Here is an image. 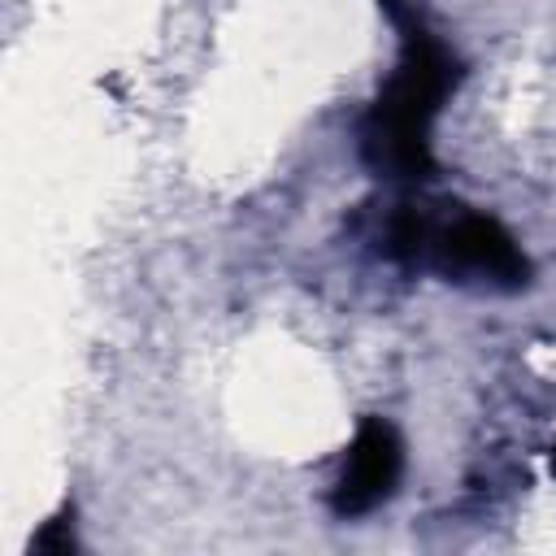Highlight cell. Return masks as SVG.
Returning <instances> with one entry per match:
<instances>
[{
  "label": "cell",
  "mask_w": 556,
  "mask_h": 556,
  "mask_svg": "<svg viewBox=\"0 0 556 556\" xmlns=\"http://www.w3.org/2000/svg\"><path fill=\"white\" fill-rule=\"evenodd\" d=\"M426 261H434L443 274H452L460 282L521 287L530 278V256L486 213H460L447 226H434Z\"/></svg>",
  "instance_id": "2"
},
{
  "label": "cell",
  "mask_w": 556,
  "mask_h": 556,
  "mask_svg": "<svg viewBox=\"0 0 556 556\" xmlns=\"http://www.w3.org/2000/svg\"><path fill=\"white\" fill-rule=\"evenodd\" d=\"M382 4L400 26V65L382 83L378 100L361 122V156L374 174L417 182L434 174L430 130L460 78V65L426 30V22L408 0H382Z\"/></svg>",
  "instance_id": "1"
},
{
  "label": "cell",
  "mask_w": 556,
  "mask_h": 556,
  "mask_svg": "<svg viewBox=\"0 0 556 556\" xmlns=\"http://www.w3.org/2000/svg\"><path fill=\"white\" fill-rule=\"evenodd\" d=\"M30 552H39V556H70L74 552V508H61L52 521H43V530L30 539Z\"/></svg>",
  "instance_id": "4"
},
{
  "label": "cell",
  "mask_w": 556,
  "mask_h": 556,
  "mask_svg": "<svg viewBox=\"0 0 556 556\" xmlns=\"http://www.w3.org/2000/svg\"><path fill=\"white\" fill-rule=\"evenodd\" d=\"M547 460H552V473H556V443H552V456Z\"/></svg>",
  "instance_id": "5"
},
{
  "label": "cell",
  "mask_w": 556,
  "mask_h": 556,
  "mask_svg": "<svg viewBox=\"0 0 556 556\" xmlns=\"http://www.w3.org/2000/svg\"><path fill=\"white\" fill-rule=\"evenodd\" d=\"M404 473V443L391 421L365 417L348 443L339 482L330 491V508L339 517H365L378 504H387Z\"/></svg>",
  "instance_id": "3"
}]
</instances>
